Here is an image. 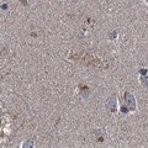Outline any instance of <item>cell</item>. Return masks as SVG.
Segmentation results:
<instances>
[{
  "label": "cell",
  "instance_id": "obj_3",
  "mask_svg": "<svg viewBox=\"0 0 148 148\" xmlns=\"http://www.w3.org/2000/svg\"><path fill=\"white\" fill-rule=\"evenodd\" d=\"M32 147H34V143L31 141H26V142H24V145H22V148H32Z\"/></svg>",
  "mask_w": 148,
  "mask_h": 148
},
{
  "label": "cell",
  "instance_id": "obj_1",
  "mask_svg": "<svg viewBox=\"0 0 148 148\" xmlns=\"http://www.w3.org/2000/svg\"><path fill=\"white\" fill-rule=\"evenodd\" d=\"M125 101H126V106L128 110H135L136 109V100H135V96L130 92H126L125 94Z\"/></svg>",
  "mask_w": 148,
  "mask_h": 148
},
{
  "label": "cell",
  "instance_id": "obj_2",
  "mask_svg": "<svg viewBox=\"0 0 148 148\" xmlns=\"http://www.w3.org/2000/svg\"><path fill=\"white\" fill-rule=\"evenodd\" d=\"M106 109L109 110L110 114H115V111H116V99H115L114 96H111V98L108 100V103H106Z\"/></svg>",
  "mask_w": 148,
  "mask_h": 148
},
{
  "label": "cell",
  "instance_id": "obj_4",
  "mask_svg": "<svg viewBox=\"0 0 148 148\" xmlns=\"http://www.w3.org/2000/svg\"><path fill=\"white\" fill-rule=\"evenodd\" d=\"M141 82H142V83H145V85L148 88V78H146V77H141Z\"/></svg>",
  "mask_w": 148,
  "mask_h": 148
}]
</instances>
